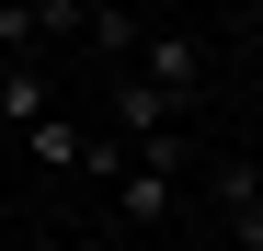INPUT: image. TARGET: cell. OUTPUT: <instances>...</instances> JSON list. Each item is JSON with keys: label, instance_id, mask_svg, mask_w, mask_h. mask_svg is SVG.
Segmentation results:
<instances>
[{"label": "cell", "instance_id": "1", "mask_svg": "<svg viewBox=\"0 0 263 251\" xmlns=\"http://www.w3.org/2000/svg\"><path fill=\"white\" fill-rule=\"evenodd\" d=\"M126 69H138L160 103H183V114H195V92H206V46H195V34H138Z\"/></svg>", "mask_w": 263, "mask_h": 251}, {"label": "cell", "instance_id": "2", "mask_svg": "<svg viewBox=\"0 0 263 251\" xmlns=\"http://www.w3.org/2000/svg\"><path fill=\"white\" fill-rule=\"evenodd\" d=\"M103 103H115V137L138 149V137H172V126H183V103H160L138 69H103Z\"/></svg>", "mask_w": 263, "mask_h": 251}, {"label": "cell", "instance_id": "3", "mask_svg": "<svg viewBox=\"0 0 263 251\" xmlns=\"http://www.w3.org/2000/svg\"><path fill=\"white\" fill-rule=\"evenodd\" d=\"M34 114H58V80L34 57H0V126H34Z\"/></svg>", "mask_w": 263, "mask_h": 251}, {"label": "cell", "instance_id": "4", "mask_svg": "<svg viewBox=\"0 0 263 251\" xmlns=\"http://www.w3.org/2000/svg\"><path fill=\"white\" fill-rule=\"evenodd\" d=\"M23 137H34V160H46V172H92V137H80L69 114H34Z\"/></svg>", "mask_w": 263, "mask_h": 251}, {"label": "cell", "instance_id": "5", "mask_svg": "<svg viewBox=\"0 0 263 251\" xmlns=\"http://www.w3.org/2000/svg\"><path fill=\"white\" fill-rule=\"evenodd\" d=\"M172 194H183V183H160V172H115V205H126V228H160V217H172Z\"/></svg>", "mask_w": 263, "mask_h": 251}, {"label": "cell", "instance_id": "6", "mask_svg": "<svg viewBox=\"0 0 263 251\" xmlns=\"http://www.w3.org/2000/svg\"><path fill=\"white\" fill-rule=\"evenodd\" d=\"M80 46H103V57L126 69V46H138V12H126V0H103V12H80Z\"/></svg>", "mask_w": 263, "mask_h": 251}, {"label": "cell", "instance_id": "7", "mask_svg": "<svg viewBox=\"0 0 263 251\" xmlns=\"http://www.w3.org/2000/svg\"><path fill=\"white\" fill-rule=\"evenodd\" d=\"M80 12H103V0H80Z\"/></svg>", "mask_w": 263, "mask_h": 251}, {"label": "cell", "instance_id": "8", "mask_svg": "<svg viewBox=\"0 0 263 251\" xmlns=\"http://www.w3.org/2000/svg\"><path fill=\"white\" fill-rule=\"evenodd\" d=\"M252 23H263V0H252Z\"/></svg>", "mask_w": 263, "mask_h": 251}]
</instances>
